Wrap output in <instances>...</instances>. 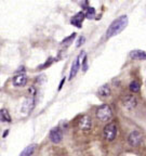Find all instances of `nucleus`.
<instances>
[{
    "mask_svg": "<svg viewBox=\"0 0 146 156\" xmlns=\"http://www.w3.org/2000/svg\"><path fill=\"white\" fill-rule=\"evenodd\" d=\"M85 41V38L81 36L80 38H79V40H78V42H77V47H80L81 44H82V42Z\"/></svg>",
    "mask_w": 146,
    "mask_h": 156,
    "instance_id": "20",
    "label": "nucleus"
},
{
    "mask_svg": "<svg viewBox=\"0 0 146 156\" xmlns=\"http://www.w3.org/2000/svg\"><path fill=\"white\" fill-rule=\"evenodd\" d=\"M64 81H65V78H63V79H62V81H61V84H59V90H61V89H62V86H63V84H64Z\"/></svg>",
    "mask_w": 146,
    "mask_h": 156,
    "instance_id": "21",
    "label": "nucleus"
},
{
    "mask_svg": "<svg viewBox=\"0 0 146 156\" xmlns=\"http://www.w3.org/2000/svg\"><path fill=\"white\" fill-rule=\"evenodd\" d=\"M49 138H50V141L52 143L57 144V143H59L61 141L63 140V132H62V130L59 129V127H55V128H53L50 131Z\"/></svg>",
    "mask_w": 146,
    "mask_h": 156,
    "instance_id": "6",
    "label": "nucleus"
},
{
    "mask_svg": "<svg viewBox=\"0 0 146 156\" xmlns=\"http://www.w3.org/2000/svg\"><path fill=\"white\" fill-rule=\"evenodd\" d=\"M32 104H34V97H29L26 99V101L24 102L23 106H22V112L27 114L32 108Z\"/></svg>",
    "mask_w": 146,
    "mask_h": 156,
    "instance_id": "13",
    "label": "nucleus"
},
{
    "mask_svg": "<svg viewBox=\"0 0 146 156\" xmlns=\"http://www.w3.org/2000/svg\"><path fill=\"white\" fill-rule=\"evenodd\" d=\"M91 125H92V120L89 115H83L79 119V121H78V126H79V128L81 130H90Z\"/></svg>",
    "mask_w": 146,
    "mask_h": 156,
    "instance_id": "9",
    "label": "nucleus"
},
{
    "mask_svg": "<svg viewBox=\"0 0 146 156\" xmlns=\"http://www.w3.org/2000/svg\"><path fill=\"white\" fill-rule=\"evenodd\" d=\"M0 118H1V121L2 123H11V116L9 112L5 110V108H1L0 111Z\"/></svg>",
    "mask_w": 146,
    "mask_h": 156,
    "instance_id": "14",
    "label": "nucleus"
},
{
    "mask_svg": "<svg viewBox=\"0 0 146 156\" xmlns=\"http://www.w3.org/2000/svg\"><path fill=\"white\" fill-rule=\"evenodd\" d=\"M128 142L131 146H139L143 142V135L137 130H133L128 137Z\"/></svg>",
    "mask_w": 146,
    "mask_h": 156,
    "instance_id": "4",
    "label": "nucleus"
},
{
    "mask_svg": "<svg viewBox=\"0 0 146 156\" xmlns=\"http://www.w3.org/2000/svg\"><path fill=\"white\" fill-rule=\"evenodd\" d=\"M130 58L132 60H146V52L142 50H133L130 52Z\"/></svg>",
    "mask_w": 146,
    "mask_h": 156,
    "instance_id": "11",
    "label": "nucleus"
},
{
    "mask_svg": "<svg viewBox=\"0 0 146 156\" xmlns=\"http://www.w3.org/2000/svg\"><path fill=\"white\" fill-rule=\"evenodd\" d=\"M95 115H96L97 119H100L101 121H108L113 116V112L108 104H103L96 110Z\"/></svg>",
    "mask_w": 146,
    "mask_h": 156,
    "instance_id": "2",
    "label": "nucleus"
},
{
    "mask_svg": "<svg viewBox=\"0 0 146 156\" xmlns=\"http://www.w3.org/2000/svg\"><path fill=\"white\" fill-rule=\"evenodd\" d=\"M85 14H86V17L87 19H93L94 16H95V9L94 8H92V7H88L85 11Z\"/></svg>",
    "mask_w": 146,
    "mask_h": 156,
    "instance_id": "17",
    "label": "nucleus"
},
{
    "mask_svg": "<svg viewBox=\"0 0 146 156\" xmlns=\"http://www.w3.org/2000/svg\"><path fill=\"white\" fill-rule=\"evenodd\" d=\"M117 126L115 123H109L104 127V137L107 141H113L117 135Z\"/></svg>",
    "mask_w": 146,
    "mask_h": 156,
    "instance_id": "3",
    "label": "nucleus"
},
{
    "mask_svg": "<svg viewBox=\"0 0 146 156\" xmlns=\"http://www.w3.org/2000/svg\"><path fill=\"white\" fill-rule=\"evenodd\" d=\"M85 17H86V14H85L83 12H78V13H77V14L71 19L70 23H71L73 25L77 26L78 28H80L81 25H82V22H83V20H85Z\"/></svg>",
    "mask_w": 146,
    "mask_h": 156,
    "instance_id": "10",
    "label": "nucleus"
},
{
    "mask_svg": "<svg viewBox=\"0 0 146 156\" xmlns=\"http://www.w3.org/2000/svg\"><path fill=\"white\" fill-rule=\"evenodd\" d=\"M140 82L139 81H136V80H133V81H131L130 82V85H129V89H130V91L131 92H133V93H137V92L140 91Z\"/></svg>",
    "mask_w": 146,
    "mask_h": 156,
    "instance_id": "16",
    "label": "nucleus"
},
{
    "mask_svg": "<svg viewBox=\"0 0 146 156\" xmlns=\"http://www.w3.org/2000/svg\"><path fill=\"white\" fill-rule=\"evenodd\" d=\"M27 76L25 74H17L12 78V84L15 87H24L27 84Z\"/></svg>",
    "mask_w": 146,
    "mask_h": 156,
    "instance_id": "8",
    "label": "nucleus"
},
{
    "mask_svg": "<svg viewBox=\"0 0 146 156\" xmlns=\"http://www.w3.org/2000/svg\"><path fill=\"white\" fill-rule=\"evenodd\" d=\"M82 56H85L83 51L78 55V58H77V59L74 61V63H73V66H71V70H70V74H69V80H71L73 78H75V76L77 75L78 70H79V67H80V60Z\"/></svg>",
    "mask_w": 146,
    "mask_h": 156,
    "instance_id": "7",
    "label": "nucleus"
},
{
    "mask_svg": "<svg viewBox=\"0 0 146 156\" xmlns=\"http://www.w3.org/2000/svg\"><path fill=\"white\" fill-rule=\"evenodd\" d=\"M97 94H98L101 98H108L110 96V88H109V86H108L107 84L103 85V86L98 89Z\"/></svg>",
    "mask_w": 146,
    "mask_h": 156,
    "instance_id": "12",
    "label": "nucleus"
},
{
    "mask_svg": "<svg viewBox=\"0 0 146 156\" xmlns=\"http://www.w3.org/2000/svg\"><path fill=\"white\" fill-rule=\"evenodd\" d=\"M35 149H36V144H30V145L26 146L20 154V156H32L35 152Z\"/></svg>",
    "mask_w": 146,
    "mask_h": 156,
    "instance_id": "15",
    "label": "nucleus"
},
{
    "mask_svg": "<svg viewBox=\"0 0 146 156\" xmlns=\"http://www.w3.org/2000/svg\"><path fill=\"white\" fill-rule=\"evenodd\" d=\"M76 35H77V34H75V33H74V34H71V36H70V37L65 38L64 40H63V43H64V42H67V41H69V40H71V39H73L74 37H76Z\"/></svg>",
    "mask_w": 146,
    "mask_h": 156,
    "instance_id": "19",
    "label": "nucleus"
},
{
    "mask_svg": "<svg viewBox=\"0 0 146 156\" xmlns=\"http://www.w3.org/2000/svg\"><path fill=\"white\" fill-rule=\"evenodd\" d=\"M88 70V59H87V55L83 56V62H82V70L86 72Z\"/></svg>",
    "mask_w": 146,
    "mask_h": 156,
    "instance_id": "18",
    "label": "nucleus"
},
{
    "mask_svg": "<svg viewBox=\"0 0 146 156\" xmlns=\"http://www.w3.org/2000/svg\"><path fill=\"white\" fill-rule=\"evenodd\" d=\"M122 105L128 110H132V108H136L137 105V99L133 94H126L122 98Z\"/></svg>",
    "mask_w": 146,
    "mask_h": 156,
    "instance_id": "5",
    "label": "nucleus"
},
{
    "mask_svg": "<svg viewBox=\"0 0 146 156\" xmlns=\"http://www.w3.org/2000/svg\"><path fill=\"white\" fill-rule=\"evenodd\" d=\"M128 23H129V19H128L127 15L119 16L118 19H116V20L108 26L107 31H106V37L112 38L114 37V36L120 34V33L127 27Z\"/></svg>",
    "mask_w": 146,
    "mask_h": 156,
    "instance_id": "1",
    "label": "nucleus"
}]
</instances>
